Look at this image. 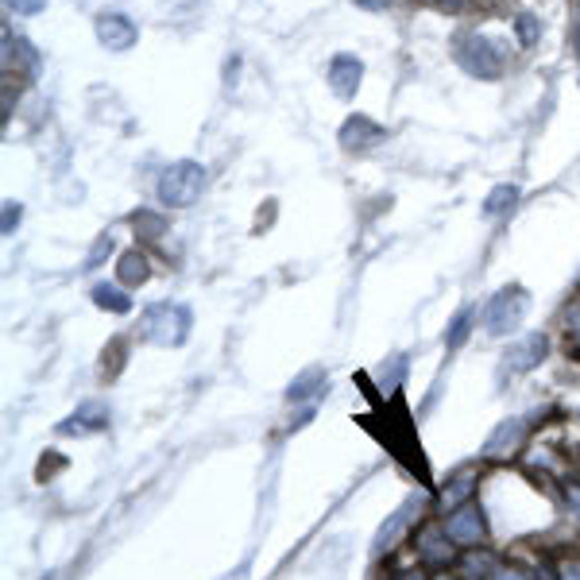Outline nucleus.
Returning a JSON list of instances; mask_svg holds the SVG:
<instances>
[{"label":"nucleus","instance_id":"nucleus-1","mask_svg":"<svg viewBox=\"0 0 580 580\" xmlns=\"http://www.w3.org/2000/svg\"><path fill=\"white\" fill-rule=\"evenodd\" d=\"M205 182H209V174H205L198 159H178V163H171L167 171L159 174L155 194H159V202L167 205V209H190L202 198Z\"/></svg>","mask_w":580,"mask_h":580},{"label":"nucleus","instance_id":"nucleus-2","mask_svg":"<svg viewBox=\"0 0 580 580\" xmlns=\"http://www.w3.org/2000/svg\"><path fill=\"white\" fill-rule=\"evenodd\" d=\"M453 58H457V66H461L464 74H472V78H484V82L503 78V51L495 47L488 35H480V31L457 35L453 39Z\"/></svg>","mask_w":580,"mask_h":580},{"label":"nucleus","instance_id":"nucleus-3","mask_svg":"<svg viewBox=\"0 0 580 580\" xmlns=\"http://www.w3.org/2000/svg\"><path fill=\"white\" fill-rule=\"evenodd\" d=\"M190 333V310L178 302H159L144 314V337L151 345H182Z\"/></svg>","mask_w":580,"mask_h":580},{"label":"nucleus","instance_id":"nucleus-4","mask_svg":"<svg viewBox=\"0 0 580 580\" xmlns=\"http://www.w3.org/2000/svg\"><path fill=\"white\" fill-rule=\"evenodd\" d=\"M526 310H530V294L522 287L499 290L492 302H488V310H484V329L492 337H511L522 321H526Z\"/></svg>","mask_w":580,"mask_h":580},{"label":"nucleus","instance_id":"nucleus-5","mask_svg":"<svg viewBox=\"0 0 580 580\" xmlns=\"http://www.w3.org/2000/svg\"><path fill=\"white\" fill-rule=\"evenodd\" d=\"M341 147L345 151H352V155H364V151H372V147H379L383 140H387V128H379L372 116L356 113L348 116L345 124H341Z\"/></svg>","mask_w":580,"mask_h":580},{"label":"nucleus","instance_id":"nucleus-6","mask_svg":"<svg viewBox=\"0 0 580 580\" xmlns=\"http://www.w3.org/2000/svg\"><path fill=\"white\" fill-rule=\"evenodd\" d=\"M546 356H550V341H546V333H530V337H522L519 345H511V352L503 356V376H507V372H511V376L534 372Z\"/></svg>","mask_w":580,"mask_h":580},{"label":"nucleus","instance_id":"nucleus-7","mask_svg":"<svg viewBox=\"0 0 580 580\" xmlns=\"http://www.w3.org/2000/svg\"><path fill=\"white\" fill-rule=\"evenodd\" d=\"M93 31H97V43L101 47H109V51H128L132 43H136V24L124 16V12H101L97 16V24H93Z\"/></svg>","mask_w":580,"mask_h":580},{"label":"nucleus","instance_id":"nucleus-8","mask_svg":"<svg viewBox=\"0 0 580 580\" xmlns=\"http://www.w3.org/2000/svg\"><path fill=\"white\" fill-rule=\"evenodd\" d=\"M445 530H449V538H453L457 546H480V542H484V511H480L476 503H461V507L449 515Z\"/></svg>","mask_w":580,"mask_h":580},{"label":"nucleus","instance_id":"nucleus-9","mask_svg":"<svg viewBox=\"0 0 580 580\" xmlns=\"http://www.w3.org/2000/svg\"><path fill=\"white\" fill-rule=\"evenodd\" d=\"M325 78H329V89L348 101V97H356V89H360V82H364V62H360L356 55H333L329 58Z\"/></svg>","mask_w":580,"mask_h":580},{"label":"nucleus","instance_id":"nucleus-10","mask_svg":"<svg viewBox=\"0 0 580 580\" xmlns=\"http://www.w3.org/2000/svg\"><path fill=\"white\" fill-rule=\"evenodd\" d=\"M16 66V74H24V78H35L39 74V51L31 47L24 35H12V31H4V74Z\"/></svg>","mask_w":580,"mask_h":580},{"label":"nucleus","instance_id":"nucleus-11","mask_svg":"<svg viewBox=\"0 0 580 580\" xmlns=\"http://www.w3.org/2000/svg\"><path fill=\"white\" fill-rule=\"evenodd\" d=\"M453 538H449V530H441V526H426L422 534H418V557L426 561V565H449V557H453Z\"/></svg>","mask_w":580,"mask_h":580},{"label":"nucleus","instance_id":"nucleus-12","mask_svg":"<svg viewBox=\"0 0 580 580\" xmlns=\"http://www.w3.org/2000/svg\"><path fill=\"white\" fill-rule=\"evenodd\" d=\"M418 507H422V499H406L403 507H399V511L391 515V519L379 526V538H376V546H372V550H376V553L391 550V546L399 542V534H403L406 526H410V519L418 515Z\"/></svg>","mask_w":580,"mask_h":580},{"label":"nucleus","instance_id":"nucleus-13","mask_svg":"<svg viewBox=\"0 0 580 580\" xmlns=\"http://www.w3.org/2000/svg\"><path fill=\"white\" fill-rule=\"evenodd\" d=\"M526 437V418H507L495 426V434L488 437V457H503L511 449H519V441Z\"/></svg>","mask_w":580,"mask_h":580},{"label":"nucleus","instance_id":"nucleus-14","mask_svg":"<svg viewBox=\"0 0 580 580\" xmlns=\"http://www.w3.org/2000/svg\"><path fill=\"white\" fill-rule=\"evenodd\" d=\"M101 426H109V406L86 403L74 418L62 422V434H89V430H101Z\"/></svg>","mask_w":580,"mask_h":580},{"label":"nucleus","instance_id":"nucleus-15","mask_svg":"<svg viewBox=\"0 0 580 580\" xmlns=\"http://www.w3.org/2000/svg\"><path fill=\"white\" fill-rule=\"evenodd\" d=\"M147 275H151V267H147L144 252H124V256L116 260V279H120L124 287H140V283H147Z\"/></svg>","mask_w":580,"mask_h":580},{"label":"nucleus","instance_id":"nucleus-16","mask_svg":"<svg viewBox=\"0 0 580 580\" xmlns=\"http://www.w3.org/2000/svg\"><path fill=\"white\" fill-rule=\"evenodd\" d=\"M329 391V376L321 372V368H310V372H302V376L294 379V387L287 391L290 403H298V399H310V395H325Z\"/></svg>","mask_w":580,"mask_h":580},{"label":"nucleus","instance_id":"nucleus-17","mask_svg":"<svg viewBox=\"0 0 580 580\" xmlns=\"http://www.w3.org/2000/svg\"><path fill=\"white\" fill-rule=\"evenodd\" d=\"M93 302H97L101 310H109V314H128V310H132V298H128L120 287H113V283H97V287H93Z\"/></svg>","mask_w":580,"mask_h":580},{"label":"nucleus","instance_id":"nucleus-18","mask_svg":"<svg viewBox=\"0 0 580 580\" xmlns=\"http://www.w3.org/2000/svg\"><path fill=\"white\" fill-rule=\"evenodd\" d=\"M519 205V186H495L492 194H488V202H484V213L488 217H503V213H511Z\"/></svg>","mask_w":580,"mask_h":580},{"label":"nucleus","instance_id":"nucleus-19","mask_svg":"<svg viewBox=\"0 0 580 580\" xmlns=\"http://www.w3.org/2000/svg\"><path fill=\"white\" fill-rule=\"evenodd\" d=\"M515 35H519L522 51H530V47L542 39V20H538L534 12H519V16H515Z\"/></svg>","mask_w":580,"mask_h":580},{"label":"nucleus","instance_id":"nucleus-20","mask_svg":"<svg viewBox=\"0 0 580 580\" xmlns=\"http://www.w3.org/2000/svg\"><path fill=\"white\" fill-rule=\"evenodd\" d=\"M472 325H476V310H461V314H457V321H453V329L445 333V345H449V348H461L464 337L472 333Z\"/></svg>","mask_w":580,"mask_h":580},{"label":"nucleus","instance_id":"nucleus-21","mask_svg":"<svg viewBox=\"0 0 580 580\" xmlns=\"http://www.w3.org/2000/svg\"><path fill=\"white\" fill-rule=\"evenodd\" d=\"M406 376V356H391L387 364H379V379H383V387H399Z\"/></svg>","mask_w":580,"mask_h":580},{"label":"nucleus","instance_id":"nucleus-22","mask_svg":"<svg viewBox=\"0 0 580 580\" xmlns=\"http://www.w3.org/2000/svg\"><path fill=\"white\" fill-rule=\"evenodd\" d=\"M472 484H476L472 472H461V480H457L453 488H445V507H461V499L472 492Z\"/></svg>","mask_w":580,"mask_h":580},{"label":"nucleus","instance_id":"nucleus-23","mask_svg":"<svg viewBox=\"0 0 580 580\" xmlns=\"http://www.w3.org/2000/svg\"><path fill=\"white\" fill-rule=\"evenodd\" d=\"M105 252H113V236H109V232H101V236H97V244L89 248V256H86V267H89V271L105 263Z\"/></svg>","mask_w":580,"mask_h":580},{"label":"nucleus","instance_id":"nucleus-24","mask_svg":"<svg viewBox=\"0 0 580 580\" xmlns=\"http://www.w3.org/2000/svg\"><path fill=\"white\" fill-rule=\"evenodd\" d=\"M163 229H167L163 217H155V213H136V232H144V236H163Z\"/></svg>","mask_w":580,"mask_h":580},{"label":"nucleus","instance_id":"nucleus-25","mask_svg":"<svg viewBox=\"0 0 580 580\" xmlns=\"http://www.w3.org/2000/svg\"><path fill=\"white\" fill-rule=\"evenodd\" d=\"M418 4H426V8H437V12H453V16H461L472 8V0H418Z\"/></svg>","mask_w":580,"mask_h":580},{"label":"nucleus","instance_id":"nucleus-26","mask_svg":"<svg viewBox=\"0 0 580 580\" xmlns=\"http://www.w3.org/2000/svg\"><path fill=\"white\" fill-rule=\"evenodd\" d=\"M43 4H47V0H4V8L16 12V16H35Z\"/></svg>","mask_w":580,"mask_h":580},{"label":"nucleus","instance_id":"nucleus-27","mask_svg":"<svg viewBox=\"0 0 580 580\" xmlns=\"http://www.w3.org/2000/svg\"><path fill=\"white\" fill-rule=\"evenodd\" d=\"M16 225H20V205L8 202V205H4V236H12V232H16Z\"/></svg>","mask_w":580,"mask_h":580},{"label":"nucleus","instance_id":"nucleus-28","mask_svg":"<svg viewBox=\"0 0 580 580\" xmlns=\"http://www.w3.org/2000/svg\"><path fill=\"white\" fill-rule=\"evenodd\" d=\"M557 580H580V561H565L557 569Z\"/></svg>","mask_w":580,"mask_h":580},{"label":"nucleus","instance_id":"nucleus-29","mask_svg":"<svg viewBox=\"0 0 580 580\" xmlns=\"http://www.w3.org/2000/svg\"><path fill=\"white\" fill-rule=\"evenodd\" d=\"M352 4H360L364 12H387V8L395 4V0H352Z\"/></svg>","mask_w":580,"mask_h":580},{"label":"nucleus","instance_id":"nucleus-30","mask_svg":"<svg viewBox=\"0 0 580 580\" xmlns=\"http://www.w3.org/2000/svg\"><path fill=\"white\" fill-rule=\"evenodd\" d=\"M569 341L580 348V310H573V318H569Z\"/></svg>","mask_w":580,"mask_h":580},{"label":"nucleus","instance_id":"nucleus-31","mask_svg":"<svg viewBox=\"0 0 580 580\" xmlns=\"http://www.w3.org/2000/svg\"><path fill=\"white\" fill-rule=\"evenodd\" d=\"M495 580H530V577H522L519 569H495Z\"/></svg>","mask_w":580,"mask_h":580},{"label":"nucleus","instance_id":"nucleus-32","mask_svg":"<svg viewBox=\"0 0 580 580\" xmlns=\"http://www.w3.org/2000/svg\"><path fill=\"white\" fill-rule=\"evenodd\" d=\"M395 580H426V577H422L418 569H406V573H399V577H395Z\"/></svg>","mask_w":580,"mask_h":580},{"label":"nucleus","instance_id":"nucleus-33","mask_svg":"<svg viewBox=\"0 0 580 580\" xmlns=\"http://www.w3.org/2000/svg\"><path fill=\"white\" fill-rule=\"evenodd\" d=\"M534 580H557V577H550V573H534Z\"/></svg>","mask_w":580,"mask_h":580},{"label":"nucleus","instance_id":"nucleus-34","mask_svg":"<svg viewBox=\"0 0 580 580\" xmlns=\"http://www.w3.org/2000/svg\"><path fill=\"white\" fill-rule=\"evenodd\" d=\"M573 507H577V511H580V488H577V492H573Z\"/></svg>","mask_w":580,"mask_h":580},{"label":"nucleus","instance_id":"nucleus-35","mask_svg":"<svg viewBox=\"0 0 580 580\" xmlns=\"http://www.w3.org/2000/svg\"><path fill=\"white\" fill-rule=\"evenodd\" d=\"M437 580H461V577H449V573H441V577H437Z\"/></svg>","mask_w":580,"mask_h":580},{"label":"nucleus","instance_id":"nucleus-36","mask_svg":"<svg viewBox=\"0 0 580 580\" xmlns=\"http://www.w3.org/2000/svg\"><path fill=\"white\" fill-rule=\"evenodd\" d=\"M484 4H492V8H495V4H507V0H484Z\"/></svg>","mask_w":580,"mask_h":580},{"label":"nucleus","instance_id":"nucleus-37","mask_svg":"<svg viewBox=\"0 0 580 580\" xmlns=\"http://www.w3.org/2000/svg\"><path fill=\"white\" fill-rule=\"evenodd\" d=\"M577 43H580V16H577Z\"/></svg>","mask_w":580,"mask_h":580}]
</instances>
